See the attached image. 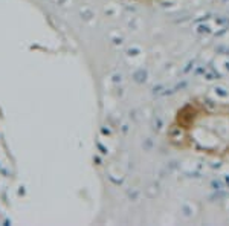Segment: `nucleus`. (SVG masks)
<instances>
[{"instance_id":"obj_1","label":"nucleus","mask_w":229,"mask_h":226,"mask_svg":"<svg viewBox=\"0 0 229 226\" xmlns=\"http://www.w3.org/2000/svg\"><path fill=\"white\" fill-rule=\"evenodd\" d=\"M176 151L215 160H229V100L197 95L183 101L165 130Z\"/></svg>"},{"instance_id":"obj_2","label":"nucleus","mask_w":229,"mask_h":226,"mask_svg":"<svg viewBox=\"0 0 229 226\" xmlns=\"http://www.w3.org/2000/svg\"><path fill=\"white\" fill-rule=\"evenodd\" d=\"M142 2H150L151 3V2H167V0H142Z\"/></svg>"}]
</instances>
